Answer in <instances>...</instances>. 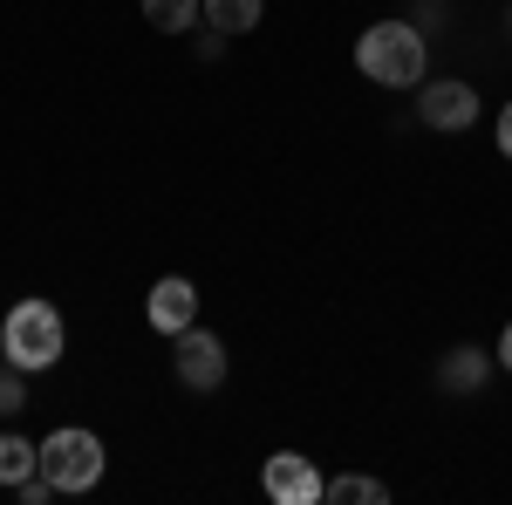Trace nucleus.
Listing matches in <instances>:
<instances>
[{"mask_svg": "<svg viewBox=\"0 0 512 505\" xmlns=\"http://www.w3.org/2000/svg\"><path fill=\"white\" fill-rule=\"evenodd\" d=\"M485 369H492V362H485V349L458 342V349H451L444 362H437V389H458V396H472V389L485 383Z\"/></svg>", "mask_w": 512, "mask_h": 505, "instance_id": "6e6552de", "label": "nucleus"}, {"mask_svg": "<svg viewBox=\"0 0 512 505\" xmlns=\"http://www.w3.org/2000/svg\"><path fill=\"white\" fill-rule=\"evenodd\" d=\"M499 355H506V369H512V321H506V335H499Z\"/></svg>", "mask_w": 512, "mask_h": 505, "instance_id": "2eb2a0df", "label": "nucleus"}, {"mask_svg": "<svg viewBox=\"0 0 512 505\" xmlns=\"http://www.w3.org/2000/svg\"><path fill=\"white\" fill-rule=\"evenodd\" d=\"M198 14H205V0H144V21L158 35H192Z\"/></svg>", "mask_w": 512, "mask_h": 505, "instance_id": "1a4fd4ad", "label": "nucleus"}, {"mask_svg": "<svg viewBox=\"0 0 512 505\" xmlns=\"http://www.w3.org/2000/svg\"><path fill=\"white\" fill-rule=\"evenodd\" d=\"M0 362H7V349H0Z\"/></svg>", "mask_w": 512, "mask_h": 505, "instance_id": "dca6fc26", "label": "nucleus"}, {"mask_svg": "<svg viewBox=\"0 0 512 505\" xmlns=\"http://www.w3.org/2000/svg\"><path fill=\"white\" fill-rule=\"evenodd\" d=\"M417 117H424V130H472L478 123V89L472 82H458V76H437L417 89Z\"/></svg>", "mask_w": 512, "mask_h": 505, "instance_id": "20e7f679", "label": "nucleus"}, {"mask_svg": "<svg viewBox=\"0 0 512 505\" xmlns=\"http://www.w3.org/2000/svg\"><path fill=\"white\" fill-rule=\"evenodd\" d=\"M41 471V444H28V437H0V485H21V478H35Z\"/></svg>", "mask_w": 512, "mask_h": 505, "instance_id": "9b49d317", "label": "nucleus"}, {"mask_svg": "<svg viewBox=\"0 0 512 505\" xmlns=\"http://www.w3.org/2000/svg\"><path fill=\"white\" fill-rule=\"evenodd\" d=\"M41 478L55 485V492H89L96 478H103V437L96 430H55L48 444H41Z\"/></svg>", "mask_w": 512, "mask_h": 505, "instance_id": "7ed1b4c3", "label": "nucleus"}, {"mask_svg": "<svg viewBox=\"0 0 512 505\" xmlns=\"http://www.w3.org/2000/svg\"><path fill=\"white\" fill-rule=\"evenodd\" d=\"M205 21L219 35H253L260 28V0H205Z\"/></svg>", "mask_w": 512, "mask_h": 505, "instance_id": "f8f14e48", "label": "nucleus"}, {"mask_svg": "<svg viewBox=\"0 0 512 505\" xmlns=\"http://www.w3.org/2000/svg\"><path fill=\"white\" fill-rule=\"evenodd\" d=\"M321 499H328V505H383V499H390V485L342 471V478H321Z\"/></svg>", "mask_w": 512, "mask_h": 505, "instance_id": "9d476101", "label": "nucleus"}, {"mask_svg": "<svg viewBox=\"0 0 512 505\" xmlns=\"http://www.w3.org/2000/svg\"><path fill=\"white\" fill-rule=\"evenodd\" d=\"M260 485H267V499H274V505H315L321 499V471L308 465L301 451H274Z\"/></svg>", "mask_w": 512, "mask_h": 505, "instance_id": "423d86ee", "label": "nucleus"}, {"mask_svg": "<svg viewBox=\"0 0 512 505\" xmlns=\"http://www.w3.org/2000/svg\"><path fill=\"white\" fill-rule=\"evenodd\" d=\"M0 349L14 369H48L55 355H62V314L48 308V301H21V308L7 314V328H0Z\"/></svg>", "mask_w": 512, "mask_h": 505, "instance_id": "f03ea898", "label": "nucleus"}, {"mask_svg": "<svg viewBox=\"0 0 512 505\" xmlns=\"http://www.w3.org/2000/svg\"><path fill=\"white\" fill-rule=\"evenodd\" d=\"M499 151L512 157V103H506V110H499Z\"/></svg>", "mask_w": 512, "mask_h": 505, "instance_id": "4468645a", "label": "nucleus"}, {"mask_svg": "<svg viewBox=\"0 0 512 505\" xmlns=\"http://www.w3.org/2000/svg\"><path fill=\"white\" fill-rule=\"evenodd\" d=\"M14 410H28V369L0 362V417H14Z\"/></svg>", "mask_w": 512, "mask_h": 505, "instance_id": "ddd939ff", "label": "nucleus"}, {"mask_svg": "<svg viewBox=\"0 0 512 505\" xmlns=\"http://www.w3.org/2000/svg\"><path fill=\"white\" fill-rule=\"evenodd\" d=\"M178 342V383L185 389H219L226 383V342L212 335V328H185V335H171Z\"/></svg>", "mask_w": 512, "mask_h": 505, "instance_id": "39448f33", "label": "nucleus"}, {"mask_svg": "<svg viewBox=\"0 0 512 505\" xmlns=\"http://www.w3.org/2000/svg\"><path fill=\"white\" fill-rule=\"evenodd\" d=\"M192 314H198V287L185 273H164L158 287H151V328H158V335H185Z\"/></svg>", "mask_w": 512, "mask_h": 505, "instance_id": "0eeeda50", "label": "nucleus"}, {"mask_svg": "<svg viewBox=\"0 0 512 505\" xmlns=\"http://www.w3.org/2000/svg\"><path fill=\"white\" fill-rule=\"evenodd\" d=\"M424 62H431V48H424V35H417L410 21H376L369 35L355 41V69L369 82H383V89L424 82Z\"/></svg>", "mask_w": 512, "mask_h": 505, "instance_id": "f257e3e1", "label": "nucleus"}]
</instances>
